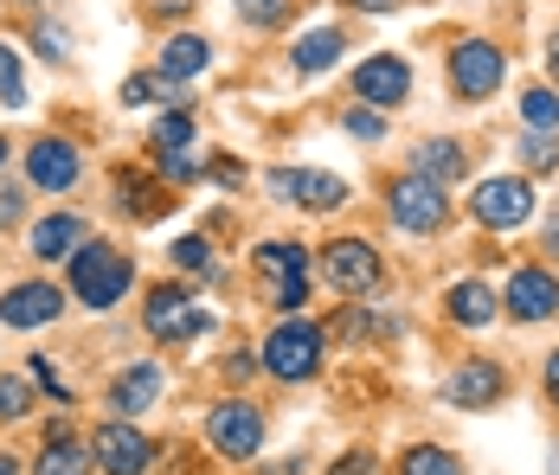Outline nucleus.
I'll use <instances>...</instances> for the list:
<instances>
[{
	"mask_svg": "<svg viewBox=\"0 0 559 475\" xmlns=\"http://www.w3.org/2000/svg\"><path fill=\"white\" fill-rule=\"evenodd\" d=\"M129 283H135V264H129L116 245H78V258H71V289H78L84 309H116V302L129 296Z\"/></svg>",
	"mask_w": 559,
	"mask_h": 475,
	"instance_id": "nucleus-1",
	"label": "nucleus"
},
{
	"mask_svg": "<svg viewBox=\"0 0 559 475\" xmlns=\"http://www.w3.org/2000/svg\"><path fill=\"white\" fill-rule=\"evenodd\" d=\"M142 328H148L162 347H180V341H200V334L213 328V309L193 302L180 283H155V289H148V309H142Z\"/></svg>",
	"mask_w": 559,
	"mask_h": 475,
	"instance_id": "nucleus-2",
	"label": "nucleus"
},
{
	"mask_svg": "<svg viewBox=\"0 0 559 475\" xmlns=\"http://www.w3.org/2000/svg\"><path fill=\"white\" fill-rule=\"evenodd\" d=\"M264 372L283 379V385H302V379H316L322 372V328L316 321H283L271 328V341H264Z\"/></svg>",
	"mask_w": 559,
	"mask_h": 475,
	"instance_id": "nucleus-3",
	"label": "nucleus"
},
{
	"mask_svg": "<svg viewBox=\"0 0 559 475\" xmlns=\"http://www.w3.org/2000/svg\"><path fill=\"white\" fill-rule=\"evenodd\" d=\"M386 206H392V225H399V231H412V238H431V231H444V225H450V193L438 187V180H425V174L392 180Z\"/></svg>",
	"mask_w": 559,
	"mask_h": 475,
	"instance_id": "nucleus-4",
	"label": "nucleus"
},
{
	"mask_svg": "<svg viewBox=\"0 0 559 475\" xmlns=\"http://www.w3.org/2000/svg\"><path fill=\"white\" fill-rule=\"evenodd\" d=\"M206 443L231 456V463H245V456H258L264 450V412L258 405H245V399H225L206 412Z\"/></svg>",
	"mask_w": 559,
	"mask_h": 475,
	"instance_id": "nucleus-5",
	"label": "nucleus"
},
{
	"mask_svg": "<svg viewBox=\"0 0 559 475\" xmlns=\"http://www.w3.org/2000/svg\"><path fill=\"white\" fill-rule=\"evenodd\" d=\"M502 78H508V58H502V46H489V39H463V46L450 52V91L469 97V104L496 97Z\"/></svg>",
	"mask_w": 559,
	"mask_h": 475,
	"instance_id": "nucleus-6",
	"label": "nucleus"
},
{
	"mask_svg": "<svg viewBox=\"0 0 559 475\" xmlns=\"http://www.w3.org/2000/svg\"><path fill=\"white\" fill-rule=\"evenodd\" d=\"M469 212H476V225H483V231H514V225H527V218H534V187H527L521 174H496V180H483V187H476Z\"/></svg>",
	"mask_w": 559,
	"mask_h": 475,
	"instance_id": "nucleus-7",
	"label": "nucleus"
},
{
	"mask_svg": "<svg viewBox=\"0 0 559 475\" xmlns=\"http://www.w3.org/2000/svg\"><path fill=\"white\" fill-rule=\"evenodd\" d=\"M258 270L271 276V309H302L309 302V251L302 245H289V238L258 245Z\"/></svg>",
	"mask_w": 559,
	"mask_h": 475,
	"instance_id": "nucleus-8",
	"label": "nucleus"
},
{
	"mask_svg": "<svg viewBox=\"0 0 559 475\" xmlns=\"http://www.w3.org/2000/svg\"><path fill=\"white\" fill-rule=\"evenodd\" d=\"M271 193L289 200L302 212H341L347 206V180L341 174H322V167H277L271 174Z\"/></svg>",
	"mask_w": 559,
	"mask_h": 475,
	"instance_id": "nucleus-9",
	"label": "nucleus"
},
{
	"mask_svg": "<svg viewBox=\"0 0 559 475\" xmlns=\"http://www.w3.org/2000/svg\"><path fill=\"white\" fill-rule=\"evenodd\" d=\"M322 276H329L341 296L354 302V296L380 289V251H373L367 238H335V245L322 251Z\"/></svg>",
	"mask_w": 559,
	"mask_h": 475,
	"instance_id": "nucleus-10",
	"label": "nucleus"
},
{
	"mask_svg": "<svg viewBox=\"0 0 559 475\" xmlns=\"http://www.w3.org/2000/svg\"><path fill=\"white\" fill-rule=\"evenodd\" d=\"M354 97L367 109H399L405 97H412V64L399 52H373V58H360V71H354Z\"/></svg>",
	"mask_w": 559,
	"mask_h": 475,
	"instance_id": "nucleus-11",
	"label": "nucleus"
},
{
	"mask_svg": "<svg viewBox=\"0 0 559 475\" xmlns=\"http://www.w3.org/2000/svg\"><path fill=\"white\" fill-rule=\"evenodd\" d=\"M91 463H104V475H142L155 463V443L129 418H110V424H97V437H91Z\"/></svg>",
	"mask_w": 559,
	"mask_h": 475,
	"instance_id": "nucleus-12",
	"label": "nucleus"
},
{
	"mask_svg": "<svg viewBox=\"0 0 559 475\" xmlns=\"http://www.w3.org/2000/svg\"><path fill=\"white\" fill-rule=\"evenodd\" d=\"M502 392H508V372L496 360H463L444 379V399L463 405V412H489V405H502Z\"/></svg>",
	"mask_w": 559,
	"mask_h": 475,
	"instance_id": "nucleus-13",
	"label": "nucleus"
},
{
	"mask_svg": "<svg viewBox=\"0 0 559 475\" xmlns=\"http://www.w3.org/2000/svg\"><path fill=\"white\" fill-rule=\"evenodd\" d=\"M58 316H64V289L58 283H13L0 296V321L7 328H46Z\"/></svg>",
	"mask_w": 559,
	"mask_h": 475,
	"instance_id": "nucleus-14",
	"label": "nucleus"
},
{
	"mask_svg": "<svg viewBox=\"0 0 559 475\" xmlns=\"http://www.w3.org/2000/svg\"><path fill=\"white\" fill-rule=\"evenodd\" d=\"M78 149L64 142V135H39L33 149H26V174H33V187L39 193H64V187H78Z\"/></svg>",
	"mask_w": 559,
	"mask_h": 475,
	"instance_id": "nucleus-15",
	"label": "nucleus"
},
{
	"mask_svg": "<svg viewBox=\"0 0 559 475\" xmlns=\"http://www.w3.org/2000/svg\"><path fill=\"white\" fill-rule=\"evenodd\" d=\"M502 302H508L514 321H547V316H559V283L547 276V270H514Z\"/></svg>",
	"mask_w": 559,
	"mask_h": 475,
	"instance_id": "nucleus-16",
	"label": "nucleus"
},
{
	"mask_svg": "<svg viewBox=\"0 0 559 475\" xmlns=\"http://www.w3.org/2000/svg\"><path fill=\"white\" fill-rule=\"evenodd\" d=\"M162 367L155 360H135V367H122L110 379V412L116 418H135V412H155V399H162Z\"/></svg>",
	"mask_w": 559,
	"mask_h": 475,
	"instance_id": "nucleus-17",
	"label": "nucleus"
},
{
	"mask_svg": "<svg viewBox=\"0 0 559 475\" xmlns=\"http://www.w3.org/2000/svg\"><path fill=\"white\" fill-rule=\"evenodd\" d=\"M463 167H469V155H463V142H450V135H431V142L412 149V174H425V180H438V187L463 180Z\"/></svg>",
	"mask_w": 559,
	"mask_h": 475,
	"instance_id": "nucleus-18",
	"label": "nucleus"
},
{
	"mask_svg": "<svg viewBox=\"0 0 559 475\" xmlns=\"http://www.w3.org/2000/svg\"><path fill=\"white\" fill-rule=\"evenodd\" d=\"M39 475H91V450L64 424H52L46 430V450H39Z\"/></svg>",
	"mask_w": 559,
	"mask_h": 475,
	"instance_id": "nucleus-19",
	"label": "nucleus"
},
{
	"mask_svg": "<svg viewBox=\"0 0 559 475\" xmlns=\"http://www.w3.org/2000/svg\"><path fill=\"white\" fill-rule=\"evenodd\" d=\"M341 52H347V39H341L335 26H316V33H302V39H296L289 64H296L302 78H316V71H329V64H335Z\"/></svg>",
	"mask_w": 559,
	"mask_h": 475,
	"instance_id": "nucleus-20",
	"label": "nucleus"
},
{
	"mask_svg": "<svg viewBox=\"0 0 559 475\" xmlns=\"http://www.w3.org/2000/svg\"><path fill=\"white\" fill-rule=\"evenodd\" d=\"M78 245H84V225H78L71 212H58V218H39V225H33V258H46V264H52V258H71Z\"/></svg>",
	"mask_w": 559,
	"mask_h": 475,
	"instance_id": "nucleus-21",
	"label": "nucleus"
},
{
	"mask_svg": "<svg viewBox=\"0 0 559 475\" xmlns=\"http://www.w3.org/2000/svg\"><path fill=\"white\" fill-rule=\"evenodd\" d=\"M116 200H122V212H129V218H142V225L168 212V193H162L155 180H142V174H129V167L116 174Z\"/></svg>",
	"mask_w": 559,
	"mask_h": 475,
	"instance_id": "nucleus-22",
	"label": "nucleus"
},
{
	"mask_svg": "<svg viewBox=\"0 0 559 475\" xmlns=\"http://www.w3.org/2000/svg\"><path fill=\"white\" fill-rule=\"evenodd\" d=\"M206 64H213V46L200 33H174L162 46V78H200Z\"/></svg>",
	"mask_w": 559,
	"mask_h": 475,
	"instance_id": "nucleus-23",
	"label": "nucleus"
},
{
	"mask_svg": "<svg viewBox=\"0 0 559 475\" xmlns=\"http://www.w3.org/2000/svg\"><path fill=\"white\" fill-rule=\"evenodd\" d=\"M444 302H450V321H463V328H489V321H496V289H489V283H476V276H469V283H456Z\"/></svg>",
	"mask_w": 559,
	"mask_h": 475,
	"instance_id": "nucleus-24",
	"label": "nucleus"
},
{
	"mask_svg": "<svg viewBox=\"0 0 559 475\" xmlns=\"http://www.w3.org/2000/svg\"><path fill=\"white\" fill-rule=\"evenodd\" d=\"M399 475H463V456L444 450V443H412L399 456Z\"/></svg>",
	"mask_w": 559,
	"mask_h": 475,
	"instance_id": "nucleus-25",
	"label": "nucleus"
},
{
	"mask_svg": "<svg viewBox=\"0 0 559 475\" xmlns=\"http://www.w3.org/2000/svg\"><path fill=\"white\" fill-rule=\"evenodd\" d=\"M521 116H527V129H547V135H554V122H559V91H554V84H534V91L521 97Z\"/></svg>",
	"mask_w": 559,
	"mask_h": 475,
	"instance_id": "nucleus-26",
	"label": "nucleus"
},
{
	"mask_svg": "<svg viewBox=\"0 0 559 475\" xmlns=\"http://www.w3.org/2000/svg\"><path fill=\"white\" fill-rule=\"evenodd\" d=\"M155 149L168 155V149H193V109L180 104V109H168L162 122H155Z\"/></svg>",
	"mask_w": 559,
	"mask_h": 475,
	"instance_id": "nucleus-27",
	"label": "nucleus"
},
{
	"mask_svg": "<svg viewBox=\"0 0 559 475\" xmlns=\"http://www.w3.org/2000/svg\"><path fill=\"white\" fill-rule=\"evenodd\" d=\"M514 155H521V167H534V174H554V167H559V142L547 135V129H534Z\"/></svg>",
	"mask_w": 559,
	"mask_h": 475,
	"instance_id": "nucleus-28",
	"label": "nucleus"
},
{
	"mask_svg": "<svg viewBox=\"0 0 559 475\" xmlns=\"http://www.w3.org/2000/svg\"><path fill=\"white\" fill-rule=\"evenodd\" d=\"M168 258L187 270V276H213V245H206V238H180Z\"/></svg>",
	"mask_w": 559,
	"mask_h": 475,
	"instance_id": "nucleus-29",
	"label": "nucleus"
},
{
	"mask_svg": "<svg viewBox=\"0 0 559 475\" xmlns=\"http://www.w3.org/2000/svg\"><path fill=\"white\" fill-rule=\"evenodd\" d=\"M296 13V0H238V20H251V26H283Z\"/></svg>",
	"mask_w": 559,
	"mask_h": 475,
	"instance_id": "nucleus-30",
	"label": "nucleus"
},
{
	"mask_svg": "<svg viewBox=\"0 0 559 475\" xmlns=\"http://www.w3.org/2000/svg\"><path fill=\"white\" fill-rule=\"evenodd\" d=\"M0 104L26 109V84H20V58H13V46H0Z\"/></svg>",
	"mask_w": 559,
	"mask_h": 475,
	"instance_id": "nucleus-31",
	"label": "nucleus"
},
{
	"mask_svg": "<svg viewBox=\"0 0 559 475\" xmlns=\"http://www.w3.org/2000/svg\"><path fill=\"white\" fill-rule=\"evenodd\" d=\"M26 412H33V385L7 372V379H0V418H26Z\"/></svg>",
	"mask_w": 559,
	"mask_h": 475,
	"instance_id": "nucleus-32",
	"label": "nucleus"
},
{
	"mask_svg": "<svg viewBox=\"0 0 559 475\" xmlns=\"http://www.w3.org/2000/svg\"><path fill=\"white\" fill-rule=\"evenodd\" d=\"M33 46H39L46 64H64V58H71V33H64V26H33Z\"/></svg>",
	"mask_w": 559,
	"mask_h": 475,
	"instance_id": "nucleus-33",
	"label": "nucleus"
},
{
	"mask_svg": "<svg viewBox=\"0 0 559 475\" xmlns=\"http://www.w3.org/2000/svg\"><path fill=\"white\" fill-rule=\"evenodd\" d=\"M155 161H162V174H168L174 187H187V180H200V174H206V167L193 161V149H168V155H155Z\"/></svg>",
	"mask_w": 559,
	"mask_h": 475,
	"instance_id": "nucleus-34",
	"label": "nucleus"
},
{
	"mask_svg": "<svg viewBox=\"0 0 559 475\" xmlns=\"http://www.w3.org/2000/svg\"><path fill=\"white\" fill-rule=\"evenodd\" d=\"M341 129H347V135H360V142H380V135H386V116H380V109H347V116H341Z\"/></svg>",
	"mask_w": 559,
	"mask_h": 475,
	"instance_id": "nucleus-35",
	"label": "nucleus"
},
{
	"mask_svg": "<svg viewBox=\"0 0 559 475\" xmlns=\"http://www.w3.org/2000/svg\"><path fill=\"white\" fill-rule=\"evenodd\" d=\"M20 212H26V193H20L13 180H0V231H7V225H20Z\"/></svg>",
	"mask_w": 559,
	"mask_h": 475,
	"instance_id": "nucleus-36",
	"label": "nucleus"
},
{
	"mask_svg": "<svg viewBox=\"0 0 559 475\" xmlns=\"http://www.w3.org/2000/svg\"><path fill=\"white\" fill-rule=\"evenodd\" d=\"M33 379H39V385H46L52 399H64V405H71V385H64V379L52 372V360H46V354H33Z\"/></svg>",
	"mask_w": 559,
	"mask_h": 475,
	"instance_id": "nucleus-37",
	"label": "nucleus"
},
{
	"mask_svg": "<svg viewBox=\"0 0 559 475\" xmlns=\"http://www.w3.org/2000/svg\"><path fill=\"white\" fill-rule=\"evenodd\" d=\"M148 97H155V78H148V71L122 84V104H129V109H142V104H148Z\"/></svg>",
	"mask_w": 559,
	"mask_h": 475,
	"instance_id": "nucleus-38",
	"label": "nucleus"
},
{
	"mask_svg": "<svg viewBox=\"0 0 559 475\" xmlns=\"http://www.w3.org/2000/svg\"><path fill=\"white\" fill-rule=\"evenodd\" d=\"M329 475H380V470H373V456H367V450H347Z\"/></svg>",
	"mask_w": 559,
	"mask_h": 475,
	"instance_id": "nucleus-39",
	"label": "nucleus"
},
{
	"mask_svg": "<svg viewBox=\"0 0 559 475\" xmlns=\"http://www.w3.org/2000/svg\"><path fill=\"white\" fill-rule=\"evenodd\" d=\"M213 180H225V187H238V180H245V167H238V161H213Z\"/></svg>",
	"mask_w": 559,
	"mask_h": 475,
	"instance_id": "nucleus-40",
	"label": "nucleus"
},
{
	"mask_svg": "<svg viewBox=\"0 0 559 475\" xmlns=\"http://www.w3.org/2000/svg\"><path fill=\"white\" fill-rule=\"evenodd\" d=\"M251 367H258V354H231V360H225V372H231V379H251Z\"/></svg>",
	"mask_w": 559,
	"mask_h": 475,
	"instance_id": "nucleus-41",
	"label": "nucleus"
},
{
	"mask_svg": "<svg viewBox=\"0 0 559 475\" xmlns=\"http://www.w3.org/2000/svg\"><path fill=\"white\" fill-rule=\"evenodd\" d=\"M347 7H360V13H392V7H405V0H347Z\"/></svg>",
	"mask_w": 559,
	"mask_h": 475,
	"instance_id": "nucleus-42",
	"label": "nucleus"
},
{
	"mask_svg": "<svg viewBox=\"0 0 559 475\" xmlns=\"http://www.w3.org/2000/svg\"><path fill=\"white\" fill-rule=\"evenodd\" d=\"M547 71H554V91H559V33L547 39Z\"/></svg>",
	"mask_w": 559,
	"mask_h": 475,
	"instance_id": "nucleus-43",
	"label": "nucleus"
},
{
	"mask_svg": "<svg viewBox=\"0 0 559 475\" xmlns=\"http://www.w3.org/2000/svg\"><path fill=\"white\" fill-rule=\"evenodd\" d=\"M547 392H554V405H559V347H554V360H547Z\"/></svg>",
	"mask_w": 559,
	"mask_h": 475,
	"instance_id": "nucleus-44",
	"label": "nucleus"
},
{
	"mask_svg": "<svg viewBox=\"0 0 559 475\" xmlns=\"http://www.w3.org/2000/svg\"><path fill=\"white\" fill-rule=\"evenodd\" d=\"M547 258H559V225L547 231Z\"/></svg>",
	"mask_w": 559,
	"mask_h": 475,
	"instance_id": "nucleus-45",
	"label": "nucleus"
},
{
	"mask_svg": "<svg viewBox=\"0 0 559 475\" xmlns=\"http://www.w3.org/2000/svg\"><path fill=\"white\" fill-rule=\"evenodd\" d=\"M0 475H20V470H13V456H0Z\"/></svg>",
	"mask_w": 559,
	"mask_h": 475,
	"instance_id": "nucleus-46",
	"label": "nucleus"
},
{
	"mask_svg": "<svg viewBox=\"0 0 559 475\" xmlns=\"http://www.w3.org/2000/svg\"><path fill=\"white\" fill-rule=\"evenodd\" d=\"M7 155H13V149H7V135H0V161H7Z\"/></svg>",
	"mask_w": 559,
	"mask_h": 475,
	"instance_id": "nucleus-47",
	"label": "nucleus"
},
{
	"mask_svg": "<svg viewBox=\"0 0 559 475\" xmlns=\"http://www.w3.org/2000/svg\"><path fill=\"white\" fill-rule=\"evenodd\" d=\"M554 475H559V443H554Z\"/></svg>",
	"mask_w": 559,
	"mask_h": 475,
	"instance_id": "nucleus-48",
	"label": "nucleus"
}]
</instances>
